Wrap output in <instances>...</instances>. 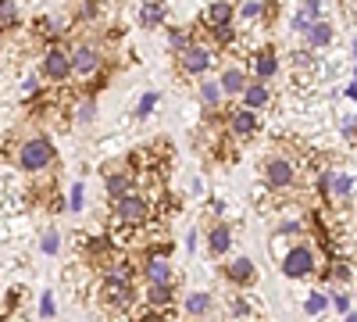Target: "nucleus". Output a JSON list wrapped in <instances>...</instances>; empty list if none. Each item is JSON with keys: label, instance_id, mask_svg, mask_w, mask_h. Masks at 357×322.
<instances>
[{"label": "nucleus", "instance_id": "1", "mask_svg": "<svg viewBox=\"0 0 357 322\" xmlns=\"http://www.w3.org/2000/svg\"><path fill=\"white\" fill-rule=\"evenodd\" d=\"M54 165V143L47 136H29L22 147H18V168L36 175V172H47Z\"/></svg>", "mask_w": 357, "mask_h": 322}, {"label": "nucleus", "instance_id": "2", "mask_svg": "<svg viewBox=\"0 0 357 322\" xmlns=\"http://www.w3.org/2000/svg\"><path fill=\"white\" fill-rule=\"evenodd\" d=\"M100 301L114 312H129L136 305V286L129 276H118V272H107L100 279Z\"/></svg>", "mask_w": 357, "mask_h": 322}, {"label": "nucleus", "instance_id": "3", "mask_svg": "<svg viewBox=\"0 0 357 322\" xmlns=\"http://www.w3.org/2000/svg\"><path fill=\"white\" fill-rule=\"evenodd\" d=\"M114 219H118V226H129V229L143 226L146 219H151V197L129 190L122 200H114Z\"/></svg>", "mask_w": 357, "mask_h": 322}, {"label": "nucleus", "instance_id": "4", "mask_svg": "<svg viewBox=\"0 0 357 322\" xmlns=\"http://www.w3.org/2000/svg\"><path fill=\"white\" fill-rule=\"evenodd\" d=\"M314 251L307 244H293L282 258H279V265H282V276L286 279H307L314 272Z\"/></svg>", "mask_w": 357, "mask_h": 322}, {"label": "nucleus", "instance_id": "5", "mask_svg": "<svg viewBox=\"0 0 357 322\" xmlns=\"http://www.w3.org/2000/svg\"><path fill=\"white\" fill-rule=\"evenodd\" d=\"M296 183V168L289 158H268L264 161V186L268 190H289Z\"/></svg>", "mask_w": 357, "mask_h": 322}, {"label": "nucleus", "instance_id": "6", "mask_svg": "<svg viewBox=\"0 0 357 322\" xmlns=\"http://www.w3.org/2000/svg\"><path fill=\"white\" fill-rule=\"evenodd\" d=\"M40 72H43V79H50V82H65V79L72 75V57H68V50L50 47V50L43 54Z\"/></svg>", "mask_w": 357, "mask_h": 322}, {"label": "nucleus", "instance_id": "7", "mask_svg": "<svg viewBox=\"0 0 357 322\" xmlns=\"http://www.w3.org/2000/svg\"><path fill=\"white\" fill-rule=\"evenodd\" d=\"M225 279L232 283V286H254L257 283V269H254V261L247 258V254H236L229 265H225Z\"/></svg>", "mask_w": 357, "mask_h": 322}, {"label": "nucleus", "instance_id": "8", "mask_svg": "<svg viewBox=\"0 0 357 322\" xmlns=\"http://www.w3.org/2000/svg\"><path fill=\"white\" fill-rule=\"evenodd\" d=\"M229 133H232L236 140H250V136L257 133V111H250V108H232V111H229Z\"/></svg>", "mask_w": 357, "mask_h": 322}, {"label": "nucleus", "instance_id": "9", "mask_svg": "<svg viewBox=\"0 0 357 322\" xmlns=\"http://www.w3.org/2000/svg\"><path fill=\"white\" fill-rule=\"evenodd\" d=\"M207 65H211V50L207 47H193L190 43L183 54H178V68H183L186 75H204Z\"/></svg>", "mask_w": 357, "mask_h": 322}, {"label": "nucleus", "instance_id": "10", "mask_svg": "<svg viewBox=\"0 0 357 322\" xmlns=\"http://www.w3.org/2000/svg\"><path fill=\"white\" fill-rule=\"evenodd\" d=\"M229 247H232V226L229 222H215L211 229H207V254L225 258Z\"/></svg>", "mask_w": 357, "mask_h": 322}, {"label": "nucleus", "instance_id": "11", "mask_svg": "<svg viewBox=\"0 0 357 322\" xmlns=\"http://www.w3.org/2000/svg\"><path fill=\"white\" fill-rule=\"evenodd\" d=\"M72 57V72H79V75H93L97 68H100V50L97 47H79L75 54H68Z\"/></svg>", "mask_w": 357, "mask_h": 322}, {"label": "nucleus", "instance_id": "12", "mask_svg": "<svg viewBox=\"0 0 357 322\" xmlns=\"http://www.w3.org/2000/svg\"><path fill=\"white\" fill-rule=\"evenodd\" d=\"M143 272H146V283H172V261L154 251V254H146Z\"/></svg>", "mask_w": 357, "mask_h": 322}, {"label": "nucleus", "instance_id": "13", "mask_svg": "<svg viewBox=\"0 0 357 322\" xmlns=\"http://www.w3.org/2000/svg\"><path fill=\"white\" fill-rule=\"evenodd\" d=\"M250 68H254V75L264 82V79H272L275 72H279V57H275V50H257L254 57H250Z\"/></svg>", "mask_w": 357, "mask_h": 322}, {"label": "nucleus", "instance_id": "14", "mask_svg": "<svg viewBox=\"0 0 357 322\" xmlns=\"http://www.w3.org/2000/svg\"><path fill=\"white\" fill-rule=\"evenodd\" d=\"M146 305L151 308H172L175 305V286L172 283H146Z\"/></svg>", "mask_w": 357, "mask_h": 322}, {"label": "nucleus", "instance_id": "15", "mask_svg": "<svg viewBox=\"0 0 357 322\" xmlns=\"http://www.w3.org/2000/svg\"><path fill=\"white\" fill-rule=\"evenodd\" d=\"M104 186H107V197H111V200H122V197L132 190V172H129V168H122V172H111Z\"/></svg>", "mask_w": 357, "mask_h": 322}, {"label": "nucleus", "instance_id": "16", "mask_svg": "<svg viewBox=\"0 0 357 322\" xmlns=\"http://www.w3.org/2000/svg\"><path fill=\"white\" fill-rule=\"evenodd\" d=\"M240 97H243L240 108H250V111H257V108H264L268 101H272V94H268V86H264V82H247Z\"/></svg>", "mask_w": 357, "mask_h": 322}, {"label": "nucleus", "instance_id": "17", "mask_svg": "<svg viewBox=\"0 0 357 322\" xmlns=\"http://www.w3.org/2000/svg\"><path fill=\"white\" fill-rule=\"evenodd\" d=\"M183 308H186V315H193V319H204L207 312L215 308V298H211V294H204V290H197V294H186Z\"/></svg>", "mask_w": 357, "mask_h": 322}, {"label": "nucleus", "instance_id": "18", "mask_svg": "<svg viewBox=\"0 0 357 322\" xmlns=\"http://www.w3.org/2000/svg\"><path fill=\"white\" fill-rule=\"evenodd\" d=\"M304 36H307L311 47H329V43H333V25L318 18V22H311V29H307Z\"/></svg>", "mask_w": 357, "mask_h": 322}, {"label": "nucleus", "instance_id": "19", "mask_svg": "<svg viewBox=\"0 0 357 322\" xmlns=\"http://www.w3.org/2000/svg\"><path fill=\"white\" fill-rule=\"evenodd\" d=\"M218 86H222V94L236 97V94H243V86H247V75H243L240 68H225V75L218 79Z\"/></svg>", "mask_w": 357, "mask_h": 322}, {"label": "nucleus", "instance_id": "20", "mask_svg": "<svg viewBox=\"0 0 357 322\" xmlns=\"http://www.w3.org/2000/svg\"><path fill=\"white\" fill-rule=\"evenodd\" d=\"M161 22H165V4H161V0H146L143 11H139V25L143 29H154Z\"/></svg>", "mask_w": 357, "mask_h": 322}, {"label": "nucleus", "instance_id": "21", "mask_svg": "<svg viewBox=\"0 0 357 322\" xmlns=\"http://www.w3.org/2000/svg\"><path fill=\"white\" fill-rule=\"evenodd\" d=\"M229 22H232V4H229V0H215V4L207 8V29L229 25Z\"/></svg>", "mask_w": 357, "mask_h": 322}, {"label": "nucleus", "instance_id": "22", "mask_svg": "<svg viewBox=\"0 0 357 322\" xmlns=\"http://www.w3.org/2000/svg\"><path fill=\"white\" fill-rule=\"evenodd\" d=\"M15 25H18V4L15 0H0V33H8Z\"/></svg>", "mask_w": 357, "mask_h": 322}, {"label": "nucleus", "instance_id": "23", "mask_svg": "<svg viewBox=\"0 0 357 322\" xmlns=\"http://www.w3.org/2000/svg\"><path fill=\"white\" fill-rule=\"evenodd\" d=\"M222 97H225V94H222V86H218L215 79L200 82V101H204L207 108H218V104H222Z\"/></svg>", "mask_w": 357, "mask_h": 322}, {"label": "nucleus", "instance_id": "24", "mask_svg": "<svg viewBox=\"0 0 357 322\" xmlns=\"http://www.w3.org/2000/svg\"><path fill=\"white\" fill-rule=\"evenodd\" d=\"M350 190H354V180H350V175H336V172H333V180H329V193H333L336 200H347V197H350Z\"/></svg>", "mask_w": 357, "mask_h": 322}, {"label": "nucleus", "instance_id": "25", "mask_svg": "<svg viewBox=\"0 0 357 322\" xmlns=\"http://www.w3.org/2000/svg\"><path fill=\"white\" fill-rule=\"evenodd\" d=\"M57 247H61V233H57L54 226H47L43 237H40V251L43 254H57Z\"/></svg>", "mask_w": 357, "mask_h": 322}, {"label": "nucleus", "instance_id": "26", "mask_svg": "<svg viewBox=\"0 0 357 322\" xmlns=\"http://www.w3.org/2000/svg\"><path fill=\"white\" fill-rule=\"evenodd\" d=\"M304 312H307V319L325 315V312H329V298H325V294H311V298H307V305H304Z\"/></svg>", "mask_w": 357, "mask_h": 322}, {"label": "nucleus", "instance_id": "27", "mask_svg": "<svg viewBox=\"0 0 357 322\" xmlns=\"http://www.w3.org/2000/svg\"><path fill=\"white\" fill-rule=\"evenodd\" d=\"M168 47H172V54H183L190 47V33H183V29H168Z\"/></svg>", "mask_w": 357, "mask_h": 322}, {"label": "nucleus", "instance_id": "28", "mask_svg": "<svg viewBox=\"0 0 357 322\" xmlns=\"http://www.w3.org/2000/svg\"><path fill=\"white\" fill-rule=\"evenodd\" d=\"M136 322H168V308H151L146 305L143 312H136Z\"/></svg>", "mask_w": 357, "mask_h": 322}, {"label": "nucleus", "instance_id": "29", "mask_svg": "<svg viewBox=\"0 0 357 322\" xmlns=\"http://www.w3.org/2000/svg\"><path fill=\"white\" fill-rule=\"evenodd\" d=\"M154 108H158V94H143V101L136 104V115H139V119H146Z\"/></svg>", "mask_w": 357, "mask_h": 322}, {"label": "nucleus", "instance_id": "30", "mask_svg": "<svg viewBox=\"0 0 357 322\" xmlns=\"http://www.w3.org/2000/svg\"><path fill=\"white\" fill-rule=\"evenodd\" d=\"M40 315H43V319H54V315H57V308H54V294H50V290H43V298H40Z\"/></svg>", "mask_w": 357, "mask_h": 322}, {"label": "nucleus", "instance_id": "31", "mask_svg": "<svg viewBox=\"0 0 357 322\" xmlns=\"http://www.w3.org/2000/svg\"><path fill=\"white\" fill-rule=\"evenodd\" d=\"M211 36H215L218 43H232V25H215Z\"/></svg>", "mask_w": 357, "mask_h": 322}, {"label": "nucleus", "instance_id": "32", "mask_svg": "<svg viewBox=\"0 0 357 322\" xmlns=\"http://www.w3.org/2000/svg\"><path fill=\"white\" fill-rule=\"evenodd\" d=\"M93 111H97V104L86 101V104H79V115H75V119H79V122H89V119H93Z\"/></svg>", "mask_w": 357, "mask_h": 322}, {"label": "nucleus", "instance_id": "33", "mask_svg": "<svg viewBox=\"0 0 357 322\" xmlns=\"http://www.w3.org/2000/svg\"><path fill=\"white\" fill-rule=\"evenodd\" d=\"M329 272H333V279H340V283H347V279H350V265H343V261H336V265H333Z\"/></svg>", "mask_w": 357, "mask_h": 322}, {"label": "nucleus", "instance_id": "34", "mask_svg": "<svg viewBox=\"0 0 357 322\" xmlns=\"http://www.w3.org/2000/svg\"><path fill=\"white\" fill-rule=\"evenodd\" d=\"M68 204H72V212H79V208H82V183H75V186H72V197H68Z\"/></svg>", "mask_w": 357, "mask_h": 322}, {"label": "nucleus", "instance_id": "35", "mask_svg": "<svg viewBox=\"0 0 357 322\" xmlns=\"http://www.w3.org/2000/svg\"><path fill=\"white\" fill-rule=\"evenodd\" d=\"M293 29H296V33H307V29H311V18L296 11V18H293Z\"/></svg>", "mask_w": 357, "mask_h": 322}, {"label": "nucleus", "instance_id": "36", "mask_svg": "<svg viewBox=\"0 0 357 322\" xmlns=\"http://www.w3.org/2000/svg\"><path fill=\"white\" fill-rule=\"evenodd\" d=\"M301 15H307L311 22H318V0H304V8H301Z\"/></svg>", "mask_w": 357, "mask_h": 322}, {"label": "nucleus", "instance_id": "37", "mask_svg": "<svg viewBox=\"0 0 357 322\" xmlns=\"http://www.w3.org/2000/svg\"><path fill=\"white\" fill-rule=\"evenodd\" d=\"M36 29H40L43 36H50V33H54V22H50V18H36Z\"/></svg>", "mask_w": 357, "mask_h": 322}, {"label": "nucleus", "instance_id": "38", "mask_svg": "<svg viewBox=\"0 0 357 322\" xmlns=\"http://www.w3.org/2000/svg\"><path fill=\"white\" fill-rule=\"evenodd\" d=\"M257 11H261V8H257V4H254V0H247V4H243V18H254V15H257Z\"/></svg>", "mask_w": 357, "mask_h": 322}, {"label": "nucleus", "instance_id": "39", "mask_svg": "<svg viewBox=\"0 0 357 322\" xmlns=\"http://www.w3.org/2000/svg\"><path fill=\"white\" fill-rule=\"evenodd\" d=\"M333 305H336L340 312H347V308H350V301H347V294H336V298H333Z\"/></svg>", "mask_w": 357, "mask_h": 322}, {"label": "nucleus", "instance_id": "40", "mask_svg": "<svg viewBox=\"0 0 357 322\" xmlns=\"http://www.w3.org/2000/svg\"><path fill=\"white\" fill-rule=\"evenodd\" d=\"M0 240H11V226L8 222H0Z\"/></svg>", "mask_w": 357, "mask_h": 322}, {"label": "nucleus", "instance_id": "41", "mask_svg": "<svg viewBox=\"0 0 357 322\" xmlns=\"http://www.w3.org/2000/svg\"><path fill=\"white\" fill-rule=\"evenodd\" d=\"M347 322H357V312H347Z\"/></svg>", "mask_w": 357, "mask_h": 322}, {"label": "nucleus", "instance_id": "42", "mask_svg": "<svg viewBox=\"0 0 357 322\" xmlns=\"http://www.w3.org/2000/svg\"><path fill=\"white\" fill-rule=\"evenodd\" d=\"M350 90H354V94H357V72H354V86H350Z\"/></svg>", "mask_w": 357, "mask_h": 322}, {"label": "nucleus", "instance_id": "43", "mask_svg": "<svg viewBox=\"0 0 357 322\" xmlns=\"http://www.w3.org/2000/svg\"><path fill=\"white\" fill-rule=\"evenodd\" d=\"M0 197H8V193H4V180H0Z\"/></svg>", "mask_w": 357, "mask_h": 322}]
</instances>
